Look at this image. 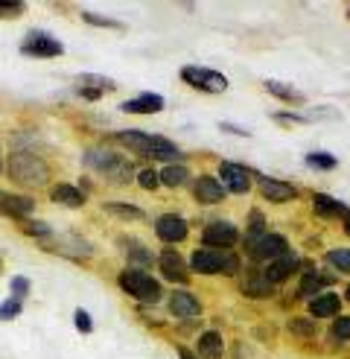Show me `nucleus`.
<instances>
[{
    "label": "nucleus",
    "mask_w": 350,
    "mask_h": 359,
    "mask_svg": "<svg viewBox=\"0 0 350 359\" xmlns=\"http://www.w3.org/2000/svg\"><path fill=\"white\" fill-rule=\"evenodd\" d=\"M117 140L122 143V147H129L132 152L144 155V158H155V161H178L181 158V149L161 135L129 129V132H117Z\"/></svg>",
    "instance_id": "obj_1"
},
{
    "label": "nucleus",
    "mask_w": 350,
    "mask_h": 359,
    "mask_svg": "<svg viewBox=\"0 0 350 359\" xmlns=\"http://www.w3.org/2000/svg\"><path fill=\"white\" fill-rule=\"evenodd\" d=\"M9 175L12 182L24 184V187H41L50 178L47 161L32 155V152H12L9 155Z\"/></svg>",
    "instance_id": "obj_2"
},
{
    "label": "nucleus",
    "mask_w": 350,
    "mask_h": 359,
    "mask_svg": "<svg viewBox=\"0 0 350 359\" xmlns=\"http://www.w3.org/2000/svg\"><path fill=\"white\" fill-rule=\"evenodd\" d=\"M190 266L199 275H237L239 272V260L231 251H216V248H196L190 257Z\"/></svg>",
    "instance_id": "obj_3"
},
{
    "label": "nucleus",
    "mask_w": 350,
    "mask_h": 359,
    "mask_svg": "<svg viewBox=\"0 0 350 359\" xmlns=\"http://www.w3.org/2000/svg\"><path fill=\"white\" fill-rule=\"evenodd\" d=\"M85 164L99 170L102 175L114 178V184H129V178H132V161L117 152H108V149H88Z\"/></svg>",
    "instance_id": "obj_4"
},
{
    "label": "nucleus",
    "mask_w": 350,
    "mask_h": 359,
    "mask_svg": "<svg viewBox=\"0 0 350 359\" xmlns=\"http://www.w3.org/2000/svg\"><path fill=\"white\" fill-rule=\"evenodd\" d=\"M117 283H120L122 292H129L132 298L144 301V304H158L161 301V286H158V280L152 275H146V272H140V269H122Z\"/></svg>",
    "instance_id": "obj_5"
},
{
    "label": "nucleus",
    "mask_w": 350,
    "mask_h": 359,
    "mask_svg": "<svg viewBox=\"0 0 350 359\" xmlns=\"http://www.w3.org/2000/svg\"><path fill=\"white\" fill-rule=\"evenodd\" d=\"M181 79L192 88H199V91H204V94H222L227 88V79L222 74H216V70H210V67H199V65L184 67Z\"/></svg>",
    "instance_id": "obj_6"
},
{
    "label": "nucleus",
    "mask_w": 350,
    "mask_h": 359,
    "mask_svg": "<svg viewBox=\"0 0 350 359\" xmlns=\"http://www.w3.org/2000/svg\"><path fill=\"white\" fill-rule=\"evenodd\" d=\"M219 182L225 190L231 193H248L251 190V170H245L242 164L234 161H222L219 164Z\"/></svg>",
    "instance_id": "obj_7"
},
{
    "label": "nucleus",
    "mask_w": 350,
    "mask_h": 359,
    "mask_svg": "<svg viewBox=\"0 0 350 359\" xmlns=\"http://www.w3.org/2000/svg\"><path fill=\"white\" fill-rule=\"evenodd\" d=\"M21 50H24V56H38V59H52V56H62L64 53L62 41H56L47 32H29Z\"/></svg>",
    "instance_id": "obj_8"
},
{
    "label": "nucleus",
    "mask_w": 350,
    "mask_h": 359,
    "mask_svg": "<svg viewBox=\"0 0 350 359\" xmlns=\"http://www.w3.org/2000/svg\"><path fill=\"white\" fill-rule=\"evenodd\" d=\"M251 251V257L254 260H262V263H272V260H277V257H284L286 251H289V243H286V237H280V234H266V237H260L257 243H251V245H245Z\"/></svg>",
    "instance_id": "obj_9"
},
{
    "label": "nucleus",
    "mask_w": 350,
    "mask_h": 359,
    "mask_svg": "<svg viewBox=\"0 0 350 359\" xmlns=\"http://www.w3.org/2000/svg\"><path fill=\"white\" fill-rule=\"evenodd\" d=\"M155 234H158V240L175 245V243L187 240L190 228H187V219L175 217V213H164V217H158V222H155Z\"/></svg>",
    "instance_id": "obj_10"
},
{
    "label": "nucleus",
    "mask_w": 350,
    "mask_h": 359,
    "mask_svg": "<svg viewBox=\"0 0 350 359\" xmlns=\"http://www.w3.org/2000/svg\"><path fill=\"white\" fill-rule=\"evenodd\" d=\"M237 228L231 225V222H210L207 228H204V234H202V240H204V248H216V251H225V248H231L234 243H237Z\"/></svg>",
    "instance_id": "obj_11"
},
{
    "label": "nucleus",
    "mask_w": 350,
    "mask_h": 359,
    "mask_svg": "<svg viewBox=\"0 0 350 359\" xmlns=\"http://www.w3.org/2000/svg\"><path fill=\"white\" fill-rule=\"evenodd\" d=\"M158 266H161V275H164L167 280H172V283H187V280H190L187 263L181 260L178 251H172V248L161 251V260H158Z\"/></svg>",
    "instance_id": "obj_12"
},
{
    "label": "nucleus",
    "mask_w": 350,
    "mask_h": 359,
    "mask_svg": "<svg viewBox=\"0 0 350 359\" xmlns=\"http://www.w3.org/2000/svg\"><path fill=\"white\" fill-rule=\"evenodd\" d=\"M35 210V202L29 196H18V193H6L0 190V213H6V217H15V219H24Z\"/></svg>",
    "instance_id": "obj_13"
},
{
    "label": "nucleus",
    "mask_w": 350,
    "mask_h": 359,
    "mask_svg": "<svg viewBox=\"0 0 350 359\" xmlns=\"http://www.w3.org/2000/svg\"><path fill=\"white\" fill-rule=\"evenodd\" d=\"M225 187H222V182L219 178H214V175H199L196 178V184H192V196H196L199 202H204V205H214V202H222L225 199Z\"/></svg>",
    "instance_id": "obj_14"
},
{
    "label": "nucleus",
    "mask_w": 350,
    "mask_h": 359,
    "mask_svg": "<svg viewBox=\"0 0 350 359\" xmlns=\"http://www.w3.org/2000/svg\"><path fill=\"white\" fill-rule=\"evenodd\" d=\"M114 91V79H105V76H94V74H85L76 79V94L85 100H99L102 94Z\"/></svg>",
    "instance_id": "obj_15"
},
{
    "label": "nucleus",
    "mask_w": 350,
    "mask_h": 359,
    "mask_svg": "<svg viewBox=\"0 0 350 359\" xmlns=\"http://www.w3.org/2000/svg\"><path fill=\"white\" fill-rule=\"evenodd\" d=\"M298 263H301V260H298L295 251H286L284 257L272 260V263L266 266V272H262V275H266V280H269L272 286H274V283H284V280L295 272V269H298Z\"/></svg>",
    "instance_id": "obj_16"
},
{
    "label": "nucleus",
    "mask_w": 350,
    "mask_h": 359,
    "mask_svg": "<svg viewBox=\"0 0 350 359\" xmlns=\"http://www.w3.org/2000/svg\"><path fill=\"white\" fill-rule=\"evenodd\" d=\"M120 111H126V114H158V111H164V97L161 94H140L134 100L122 102Z\"/></svg>",
    "instance_id": "obj_17"
},
{
    "label": "nucleus",
    "mask_w": 350,
    "mask_h": 359,
    "mask_svg": "<svg viewBox=\"0 0 350 359\" xmlns=\"http://www.w3.org/2000/svg\"><path fill=\"white\" fill-rule=\"evenodd\" d=\"M260 193L266 196L269 202H292L298 190L286 182H280V178H266V175H260Z\"/></svg>",
    "instance_id": "obj_18"
},
{
    "label": "nucleus",
    "mask_w": 350,
    "mask_h": 359,
    "mask_svg": "<svg viewBox=\"0 0 350 359\" xmlns=\"http://www.w3.org/2000/svg\"><path fill=\"white\" fill-rule=\"evenodd\" d=\"M169 310H172V316L192 318V316L202 313V304H199V298L192 295V292L181 290V292H172V295H169Z\"/></svg>",
    "instance_id": "obj_19"
},
{
    "label": "nucleus",
    "mask_w": 350,
    "mask_h": 359,
    "mask_svg": "<svg viewBox=\"0 0 350 359\" xmlns=\"http://www.w3.org/2000/svg\"><path fill=\"white\" fill-rule=\"evenodd\" d=\"M312 208H315V213H321V217H342V219H350L347 205L336 202V199H332V196H327V193H315V196H312Z\"/></svg>",
    "instance_id": "obj_20"
},
{
    "label": "nucleus",
    "mask_w": 350,
    "mask_h": 359,
    "mask_svg": "<svg viewBox=\"0 0 350 359\" xmlns=\"http://www.w3.org/2000/svg\"><path fill=\"white\" fill-rule=\"evenodd\" d=\"M339 304H342V298L336 292H324L309 301V313H312V318H330L339 313Z\"/></svg>",
    "instance_id": "obj_21"
},
{
    "label": "nucleus",
    "mask_w": 350,
    "mask_h": 359,
    "mask_svg": "<svg viewBox=\"0 0 350 359\" xmlns=\"http://www.w3.org/2000/svg\"><path fill=\"white\" fill-rule=\"evenodd\" d=\"M50 199L64 205V208H82L85 205V193L76 190L74 184H56V187L50 190Z\"/></svg>",
    "instance_id": "obj_22"
},
{
    "label": "nucleus",
    "mask_w": 350,
    "mask_h": 359,
    "mask_svg": "<svg viewBox=\"0 0 350 359\" xmlns=\"http://www.w3.org/2000/svg\"><path fill=\"white\" fill-rule=\"evenodd\" d=\"M199 353H202L204 359H222V353H225L222 336H219L216 330L202 333V336H199Z\"/></svg>",
    "instance_id": "obj_23"
},
{
    "label": "nucleus",
    "mask_w": 350,
    "mask_h": 359,
    "mask_svg": "<svg viewBox=\"0 0 350 359\" xmlns=\"http://www.w3.org/2000/svg\"><path fill=\"white\" fill-rule=\"evenodd\" d=\"M242 292L251 295V298H269L272 295V283L266 280L262 272H251L248 278L242 280Z\"/></svg>",
    "instance_id": "obj_24"
},
{
    "label": "nucleus",
    "mask_w": 350,
    "mask_h": 359,
    "mask_svg": "<svg viewBox=\"0 0 350 359\" xmlns=\"http://www.w3.org/2000/svg\"><path fill=\"white\" fill-rule=\"evenodd\" d=\"M187 182H190V170L181 164H169L161 172V184H167V187H184Z\"/></svg>",
    "instance_id": "obj_25"
},
{
    "label": "nucleus",
    "mask_w": 350,
    "mask_h": 359,
    "mask_svg": "<svg viewBox=\"0 0 350 359\" xmlns=\"http://www.w3.org/2000/svg\"><path fill=\"white\" fill-rule=\"evenodd\" d=\"M266 91H269V94H274L277 100H284V102H304V94H298L292 85L274 82V79H269V82H266Z\"/></svg>",
    "instance_id": "obj_26"
},
{
    "label": "nucleus",
    "mask_w": 350,
    "mask_h": 359,
    "mask_svg": "<svg viewBox=\"0 0 350 359\" xmlns=\"http://www.w3.org/2000/svg\"><path fill=\"white\" fill-rule=\"evenodd\" d=\"M105 210L114 213L120 219H144V210L137 205H129V202H105Z\"/></svg>",
    "instance_id": "obj_27"
},
{
    "label": "nucleus",
    "mask_w": 350,
    "mask_h": 359,
    "mask_svg": "<svg viewBox=\"0 0 350 359\" xmlns=\"http://www.w3.org/2000/svg\"><path fill=\"white\" fill-rule=\"evenodd\" d=\"M321 286H324V278L318 272H309V275H304L301 286H298V295H301V298H318Z\"/></svg>",
    "instance_id": "obj_28"
},
{
    "label": "nucleus",
    "mask_w": 350,
    "mask_h": 359,
    "mask_svg": "<svg viewBox=\"0 0 350 359\" xmlns=\"http://www.w3.org/2000/svg\"><path fill=\"white\" fill-rule=\"evenodd\" d=\"M327 263L339 272H347L350 275V248H330L327 251Z\"/></svg>",
    "instance_id": "obj_29"
},
{
    "label": "nucleus",
    "mask_w": 350,
    "mask_h": 359,
    "mask_svg": "<svg viewBox=\"0 0 350 359\" xmlns=\"http://www.w3.org/2000/svg\"><path fill=\"white\" fill-rule=\"evenodd\" d=\"M336 164L339 161L330 152H309L307 155V167H312V170H336Z\"/></svg>",
    "instance_id": "obj_30"
},
{
    "label": "nucleus",
    "mask_w": 350,
    "mask_h": 359,
    "mask_svg": "<svg viewBox=\"0 0 350 359\" xmlns=\"http://www.w3.org/2000/svg\"><path fill=\"white\" fill-rule=\"evenodd\" d=\"M332 339H339V342H344V339H350V316H339L336 321H332Z\"/></svg>",
    "instance_id": "obj_31"
},
{
    "label": "nucleus",
    "mask_w": 350,
    "mask_h": 359,
    "mask_svg": "<svg viewBox=\"0 0 350 359\" xmlns=\"http://www.w3.org/2000/svg\"><path fill=\"white\" fill-rule=\"evenodd\" d=\"M289 330H292V333H301V336H312L315 330H318V325H315V321H309V318H292V321H289Z\"/></svg>",
    "instance_id": "obj_32"
},
{
    "label": "nucleus",
    "mask_w": 350,
    "mask_h": 359,
    "mask_svg": "<svg viewBox=\"0 0 350 359\" xmlns=\"http://www.w3.org/2000/svg\"><path fill=\"white\" fill-rule=\"evenodd\" d=\"M137 184L144 187V190H158V184H161V172H155V170H144L137 175Z\"/></svg>",
    "instance_id": "obj_33"
},
{
    "label": "nucleus",
    "mask_w": 350,
    "mask_h": 359,
    "mask_svg": "<svg viewBox=\"0 0 350 359\" xmlns=\"http://www.w3.org/2000/svg\"><path fill=\"white\" fill-rule=\"evenodd\" d=\"M82 18L91 27H111V29H120V21H114V18H102V15H94V12H82Z\"/></svg>",
    "instance_id": "obj_34"
},
{
    "label": "nucleus",
    "mask_w": 350,
    "mask_h": 359,
    "mask_svg": "<svg viewBox=\"0 0 350 359\" xmlns=\"http://www.w3.org/2000/svg\"><path fill=\"white\" fill-rule=\"evenodd\" d=\"M18 313H21V301L9 298L6 304H0V321H12Z\"/></svg>",
    "instance_id": "obj_35"
},
{
    "label": "nucleus",
    "mask_w": 350,
    "mask_h": 359,
    "mask_svg": "<svg viewBox=\"0 0 350 359\" xmlns=\"http://www.w3.org/2000/svg\"><path fill=\"white\" fill-rule=\"evenodd\" d=\"M24 4L21 0H0V18H12V15H21Z\"/></svg>",
    "instance_id": "obj_36"
},
{
    "label": "nucleus",
    "mask_w": 350,
    "mask_h": 359,
    "mask_svg": "<svg viewBox=\"0 0 350 359\" xmlns=\"http://www.w3.org/2000/svg\"><path fill=\"white\" fill-rule=\"evenodd\" d=\"M29 292V280L27 278H12V298L15 301H24Z\"/></svg>",
    "instance_id": "obj_37"
},
{
    "label": "nucleus",
    "mask_w": 350,
    "mask_h": 359,
    "mask_svg": "<svg viewBox=\"0 0 350 359\" xmlns=\"http://www.w3.org/2000/svg\"><path fill=\"white\" fill-rule=\"evenodd\" d=\"M129 248H132V251H126V255H129L132 260L144 263V266H146V263H152V255H146V248H144V245H137V243H129Z\"/></svg>",
    "instance_id": "obj_38"
},
{
    "label": "nucleus",
    "mask_w": 350,
    "mask_h": 359,
    "mask_svg": "<svg viewBox=\"0 0 350 359\" xmlns=\"http://www.w3.org/2000/svg\"><path fill=\"white\" fill-rule=\"evenodd\" d=\"M74 321H76V330H82V333H91L94 330V321H91V316H88L85 310H76L74 313Z\"/></svg>",
    "instance_id": "obj_39"
},
{
    "label": "nucleus",
    "mask_w": 350,
    "mask_h": 359,
    "mask_svg": "<svg viewBox=\"0 0 350 359\" xmlns=\"http://www.w3.org/2000/svg\"><path fill=\"white\" fill-rule=\"evenodd\" d=\"M27 234H32V237H50V225H44V222H27Z\"/></svg>",
    "instance_id": "obj_40"
},
{
    "label": "nucleus",
    "mask_w": 350,
    "mask_h": 359,
    "mask_svg": "<svg viewBox=\"0 0 350 359\" xmlns=\"http://www.w3.org/2000/svg\"><path fill=\"white\" fill-rule=\"evenodd\" d=\"M222 129H225V132H234V135H248L245 129H237V126H231V123H222Z\"/></svg>",
    "instance_id": "obj_41"
},
{
    "label": "nucleus",
    "mask_w": 350,
    "mask_h": 359,
    "mask_svg": "<svg viewBox=\"0 0 350 359\" xmlns=\"http://www.w3.org/2000/svg\"><path fill=\"white\" fill-rule=\"evenodd\" d=\"M178 356H181V359H196V356H192L187 348H178Z\"/></svg>",
    "instance_id": "obj_42"
},
{
    "label": "nucleus",
    "mask_w": 350,
    "mask_h": 359,
    "mask_svg": "<svg viewBox=\"0 0 350 359\" xmlns=\"http://www.w3.org/2000/svg\"><path fill=\"white\" fill-rule=\"evenodd\" d=\"M344 231H347V234H350V219H344Z\"/></svg>",
    "instance_id": "obj_43"
},
{
    "label": "nucleus",
    "mask_w": 350,
    "mask_h": 359,
    "mask_svg": "<svg viewBox=\"0 0 350 359\" xmlns=\"http://www.w3.org/2000/svg\"><path fill=\"white\" fill-rule=\"evenodd\" d=\"M344 298H347V301H350V286H347V292H344Z\"/></svg>",
    "instance_id": "obj_44"
},
{
    "label": "nucleus",
    "mask_w": 350,
    "mask_h": 359,
    "mask_svg": "<svg viewBox=\"0 0 350 359\" xmlns=\"http://www.w3.org/2000/svg\"><path fill=\"white\" fill-rule=\"evenodd\" d=\"M0 272H4V260H0Z\"/></svg>",
    "instance_id": "obj_45"
},
{
    "label": "nucleus",
    "mask_w": 350,
    "mask_h": 359,
    "mask_svg": "<svg viewBox=\"0 0 350 359\" xmlns=\"http://www.w3.org/2000/svg\"><path fill=\"white\" fill-rule=\"evenodd\" d=\"M0 170H4V164H0Z\"/></svg>",
    "instance_id": "obj_46"
},
{
    "label": "nucleus",
    "mask_w": 350,
    "mask_h": 359,
    "mask_svg": "<svg viewBox=\"0 0 350 359\" xmlns=\"http://www.w3.org/2000/svg\"><path fill=\"white\" fill-rule=\"evenodd\" d=\"M347 18H350V12H347Z\"/></svg>",
    "instance_id": "obj_47"
}]
</instances>
